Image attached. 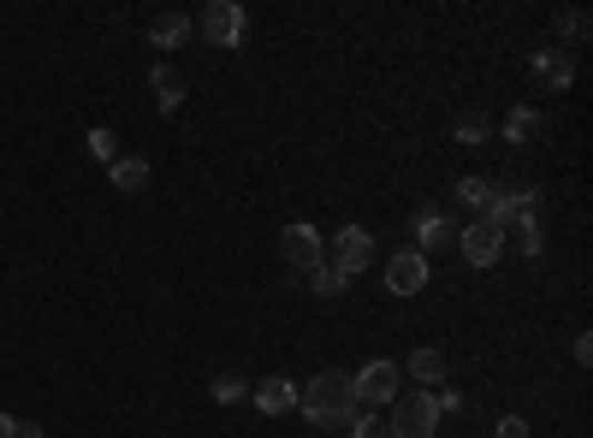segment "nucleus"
<instances>
[{
	"mask_svg": "<svg viewBox=\"0 0 593 438\" xmlns=\"http://www.w3.org/2000/svg\"><path fill=\"white\" fill-rule=\"evenodd\" d=\"M374 261V237H369V225H344V232L333 237V261H326V267H339L344 278L351 273H362Z\"/></svg>",
	"mask_w": 593,
	"mask_h": 438,
	"instance_id": "nucleus-7",
	"label": "nucleus"
},
{
	"mask_svg": "<svg viewBox=\"0 0 593 438\" xmlns=\"http://www.w3.org/2000/svg\"><path fill=\"white\" fill-rule=\"evenodd\" d=\"M458 143H463V149H481V143H486V119H481V113H463V119H458Z\"/></svg>",
	"mask_w": 593,
	"mask_h": 438,
	"instance_id": "nucleus-20",
	"label": "nucleus"
},
{
	"mask_svg": "<svg viewBox=\"0 0 593 438\" xmlns=\"http://www.w3.org/2000/svg\"><path fill=\"white\" fill-rule=\"evenodd\" d=\"M296 409H303V420H309V427H321V432L351 427V415H356L351 374H344V367H321V374L296 391Z\"/></svg>",
	"mask_w": 593,
	"mask_h": 438,
	"instance_id": "nucleus-1",
	"label": "nucleus"
},
{
	"mask_svg": "<svg viewBox=\"0 0 593 438\" xmlns=\"http://www.w3.org/2000/svg\"><path fill=\"white\" fill-rule=\"evenodd\" d=\"M279 255L291 261L296 273H315V267H326V237L315 232V225H285V232H279Z\"/></svg>",
	"mask_w": 593,
	"mask_h": 438,
	"instance_id": "nucleus-3",
	"label": "nucleus"
},
{
	"mask_svg": "<svg viewBox=\"0 0 593 438\" xmlns=\"http://www.w3.org/2000/svg\"><path fill=\"white\" fill-rule=\"evenodd\" d=\"M504 136H511V143H529V136H540V113H534V108H516L511 119H504Z\"/></svg>",
	"mask_w": 593,
	"mask_h": 438,
	"instance_id": "nucleus-16",
	"label": "nucleus"
},
{
	"mask_svg": "<svg viewBox=\"0 0 593 438\" xmlns=\"http://www.w3.org/2000/svg\"><path fill=\"white\" fill-rule=\"evenodd\" d=\"M386 291L392 296H422L428 291V255H415V249L392 255L386 261Z\"/></svg>",
	"mask_w": 593,
	"mask_h": 438,
	"instance_id": "nucleus-8",
	"label": "nucleus"
},
{
	"mask_svg": "<svg viewBox=\"0 0 593 438\" xmlns=\"http://www.w3.org/2000/svg\"><path fill=\"white\" fill-rule=\"evenodd\" d=\"M250 397H255V409H261V415H285V409H296V385H291V379H279V374H273V379H255V385H250Z\"/></svg>",
	"mask_w": 593,
	"mask_h": 438,
	"instance_id": "nucleus-10",
	"label": "nucleus"
},
{
	"mask_svg": "<svg viewBox=\"0 0 593 438\" xmlns=\"http://www.w3.org/2000/svg\"><path fill=\"white\" fill-rule=\"evenodd\" d=\"M534 72L546 78V83H557V90H564V83L575 78V60H570V54H540V60H534Z\"/></svg>",
	"mask_w": 593,
	"mask_h": 438,
	"instance_id": "nucleus-15",
	"label": "nucleus"
},
{
	"mask_svg": "<svg viewBox=\"0 0 593 438\" xmlns=\"http://www.w3.org/2000/svg\"><path fill=\"white\" fill-rule=\"evenodd\" d=\"M90 154H96V161H108V166H113V161H119V136H113L108 125H96V131H90Z\"/></svg>",
	"mask_w": 593,
	"mask_h": 438,
	"instance_id": "nucleus-21",
	"label": "nucleus"
},
{
	"mask_svg": "<svg viewBox=\"0 0 593 438\" xmlns=\"http://www.w3.org/2000/svg\"><path fill=\"white\" fill-rule=\"evenodd\" d=\"M440 249H458V220L422 214L415 220V255H440Z\"/></svg>",
	"mask_w": 593,
	"mask_h": 438,
	"instance_id": "nucleus-9",
	"label": "nucleus"
},
{
	"mask_svg": "<svg viewBox=\"0 0 593 438\" xmlns=\"http://www.w3.org/2000/svg\"><path fill=\"white\" fill-rule=\"evenodd\" d=\"M351 391H356V403H369V409L374 403H392L398 391H404V367L380 356V361L362 367V374H351Z\"/></svg>",
	"mask_w": 593,
	"mask_h": 438,
	"instance_id": "nucleus-4",
	"label": "nucleus"
},
{
	"mask_svg": "<svg viewBox=\"0 0 593 438\" xmlns=\"http://www.w3.org/2000/svg\"><path fill=\"white\" fill-rule=\"evenodd\" d=\"M208 397H214V403H225V409H232V403H243V397H250V385H243L238 374H220L214 385H208Z\"/></svg>",
	"mask_w": 593,
	"mask_h": 438,
	"instance_id": "nucleus-17",
	"label": "nucleus"
},
{
	"mask_svg": "<svg viewBox=\"0 0 593 438\" xmlns=\"http://www.w3.org/2000/svg\"><path fill=\"white\" fill-rule=\"evenodd\" d=\"M149 37H154V48H184L190 42V19L184 12H161V19L149 24Z\"/></svg>",
	"mask_w": 593,
	"mask_h": 438,
	"instance_id": "nucleus-13",
	"label": "nucleus"
},
{
	"mask_svg": "<svg viewBox=\"0 0 593 438\" xmlns=\"http://www.w3.org/2000/svg\"><path fill=\"white\" fill-rule=\"evenodd\" d=\"M0 438H19V420H12L7 409H0Z\"/></svg>",
	"mask_w": 593,
	"mask_h": 438,
	"instance_id": "nucleus-25",
	"label": "nucleus"
},
{
	"mask_svg": "<svg viewBox=\"0 0 593 438\" xmlns=\"http://www.w3.org/2000/svg\"><path fill=\"white\" fill-rule=\"evenodd\" d=\"M458 249H463L469 267H493V261L504 255V232L486 225V220H469V225H458Z\"/></svg>",
	"mask_w": 593,
	"mask_h": 438,
	"instance_id": "nucleus-6",
	"label": "nucleus"
},
{
	"mask_svg": "<svg viewBox=\"0 0 593 438\" xmlns=\"http://www.w3.org/2000/svg\"><path fill=\"white\" fill-rule=\"evenodd\" d=\"M493 432H499V438H529V420H522V415H504Z\"/></svg>",
	"mask_w": 593,
	"mask_h": 438,
	"instance_id": "nucleus-24",
	"label": "nucleus"
},
{
	"mask_svg": "<svg viewBox=\"0 0 593 438\" xmlns=\"http://www.w3.org/2000/svg\"><path fill=\"white\" fill-rule=\"evenodd\" d=\"M511 225H516L522 255H540V249H546V237H540V220H534V214H522V220H511Z\"/></svg>",
	"mask_w": 593,
	"mask_h": 438,
	"instance_id": "nucleus-18",
	"label": "nucleus"
},
{
	"mask_svg": "<svg viewBox=\"0 0 593 438\" xmlns=\"http://www.w3.org/2000/svg\"><path fill=\"white\" fill-rule=\"evenodd\" d=\"M410 379H415V391H433V385L445 379V356H440V349H415V356H410Z\"/></svg>",
	"mask_w": 593,
	"mask_h": 438,
	"instance_id": "nucleus-11",
	"label": "nucleus"
},
{
	"mask_svg": "<svg viewBox=\"0 0 593 438\" xmlns=\"http://www.w3.org/2000/svg\"><path fill=\"white\" fill-rule=\"evenodd\" d=\"M557 37H587V12H564V19H557Z\"/></svg>",
	"mask_w": 593,
	"mask_h": 438,
	"instance_id": "nucleus-23",
	"label": "nucleus"
},
{
	"mask_svg": "<svg viewBox=\"0 0 593 438\" xmlns=\"http://www.w3.org/2000/svg\"><path fill=\"white\" fill-rule=\"evenodd\" d=\"M344 438H386V420H374V415H351Z\"/></svg>",
	"mask_w": 593,
	"mask_h": 438,
	"instance_id": "nucleus-22",
	"label": "nucleus"
},
{
	"mask_svg": "<svg viewBox=\"0 0 593 438\" xmlns=\"http://www.w3.org/2000/svg\"><path fill=\"white\" fill-rule=\"evenodd\" d=\"M433 427H440V403H433V391H398L392 397L386 438H433Z\"/></svg>",
	"mask_w": 593,
	"mask_h": 438,
	"instance_id": "nucleus-2",
	"label": "nucleus"
},
{
	"mask_svg": "<svg viewBox=\"0 0 593 438\" xmlns=\"http://www.w3.org/2000/svg\"><path fill=\"white\" fill-rule=\"evenodd\" d=\"M19 438H42V427L37 420H19Z\"/></svg>",
	"mask_w": 593,
	"mask_h": 438,
	"instance_id": "nucleus-26",
	"label": "nucleus"
},
{
	"mask_svg": "<svg viewBox=\"0 0 593 438\" xmlns=\"http://www.w3.org/2000/svg\"><path fill=\"white\" fill-rule=\"evenodd\" d=\"M113 184L125 190V196L149 190V161H143V154H119V161H113Z\"/></svg>",
	"mask_w": 593,
	"mask_h": 438,
	"instance_id": "nucleus-12",
	"label": "nucleus"
},
{
	"mask_svg": "<svg viewBox=\"0 0 593 438\" xmlns=\"http://www.w3.org/2000/svg\"><path fill=\"white\" fill-rule=\"evenodd\" d=\"M149 83H154V101H161V113H179V101H184V83H179V72H172V65H154Z\"/></svg>",
	"mask_w": 593,
	"mask_h": 438,
	"instance_id": "nucleus-14",
	"label": "nucleus"
},
{
	"mask_svg": "<svg viewBox=\"0 0 593 438\" xmlns=\"http://www.w3.org/2000/svg\"><path fill=\"white\" fill-rule=\"evenodd\" d=\"M197 24H202V37L214 48H238L243 42V7H238V0H208Z\"/></svg>",
	"mask_w": 593,
	"mask_h": 438,
	"instance_id": "nucleus-5",
	"label": "nucleus"
},
{
	"mask_svg": "<svg viewBox=\"0 0 593 438\" xmlns=\"http://www.w3.org/2000/svg\"><path fill=\"white\" fill-rule=\"evenodd\" d=\"M309 285H315L321 296H344V291H351V278H344L339 267H315V273H309Z\"/></svg>",
	"mask_w": 593,
	"mask_h": 438,
	"instance_id": "nucleus-19",
	"label": "nucleus"
}]
</instances>
